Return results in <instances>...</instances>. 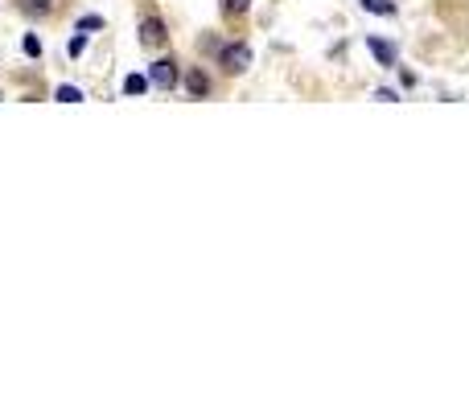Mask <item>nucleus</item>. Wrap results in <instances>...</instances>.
Instances as JSON below:
<instances>
[{"label":"nucleus","instance_id":"obj_1","mask_svg":"<svg viewBox=\"0 0 469 411\" xmlns=\"http://www.w3.org/2000/svg\"><path fill=\"white\" fill-rule=\"evenodd\" d=\"M218 66H222L227 74H243V70L252 66V49L243 46V41H234V46H222V49H218Z\"/></svg>","mask_w":469,"mask_h":411},{"label":"nucleus","instance_id":"obj_2","mask_svg":"<svg viewBox=\"0 0 469 411\" xmlns=\"http://www.w3.org/2000/svg\"><path fill=\"white\" fill-rule=\"evenodd\" d=\"M149 79H152V86H161V91H173V86H177V62H173V58H161V62H152Z\"/></svg>","mask_w":469,"mask_h":411},{"label":"nucleus","instance_id":"obj_3","mask_svg":"<svg viewBox=\"0 0 469 411\" xmlns=\"http://www.w3.org/2000/svg\"><path fill=\"white\" fill-rule=\"evenodd\" d=\"M165 21H161V16H144V21H140V46H165Z\"/></svg>","mask_w":469,"mask_h":411},{"label":"nucleus","instance_id":"obj_4","mask_svg":"<svg viewBox=\"0 0 469 411\" xmlns=\"http://www.w3.org/2000/svg\"><path fill=\"white\" fill-rule=\"evenodd\" d=\"M185 91H189L194 99H206V95H210V79H206V70H198V66H194V70L185 74Z\"/></svg>","mask_w":469,"mask_h":411},{"label":"nucleus","instance_id":"obj_5","mask_svg":"<svg viewBox=\"0 0 469 411\" xmlns=\"http://www.w3.org/2000/svg\"><path fill=\"white\" fill-rule=\"evenodd\" d=\"M370 54L379 58V66H395V46H387V41H379V37H367Z\"/></svg>","mask_w":469,"mask_h":411},{"label":"nucleus","instance_id":"obj_6","mask_svg":"<svg viewBox=\"0 0 469 411\" xmlns=\"http://www.w3.org/2000/svg\"><path fill=\"white\" fill-rule=\"evenodd\" d=\"M149 86H152V79H144V74H128V79H124V95H144Z\"/></svg>","mask_w":469,"mask_h":411},{"label":"nucleus","instance_id":"obj_7","mask_svg":"<svg viewBox=\"0 0 469 411\" xmlns=\"http://www.w3.org/2000/svg\"><path fill=\"white\" fill-rule=\"evenodd\" d=\"M21 9H25L29 16H46L54 9V0H21Z\"/></svg>","mask_w":469,"mask_h":411},{"label":"nucleus","instance_id":"obj_8","mask_svg":"<svg viewBox=\"0 0 469 411\" xmlns=\"http://www.w3.org/2000/svg\"><path fill=\"white\" fill-rule=\"evenodd\" d=\"M362 9H367V13H379V16L395 13V4H391V0H362Z\"/></svg>","mask_w":469,"mask_h":411},{"label":"nucleus","instance_id":"obj_9","mask_svg":"<svg viewBox=\"0 0 469 411\" xmlns=\"http://www.w3.org/2000/svg\"><path fill=\"white\" fill-rule=\"evenodd\" d=\"M58 103H83V91H79V86H58Z\"/></svg>","mask_w":469,"mask_h":411},{"label":"nucleus","instance_id":"obj_10","mask_svg":"<svg viewBox=\"0 0 469 411\" xmlns=\"http://www.w3.org/2000/svg\"><path fill=\"white\" fill-rule=\"evenodd\" d=\"M66 54H70V58H83V54H87V37H83V33H79V37H70Z\"/></svg>","mask_w":469,"mask_h":411},{"label":"nucleus","instance_id":"obj_11","mask_svg":"<svg viewBox=\"0 0 469 411\" xmlns=\"http://www.w3.org/2000/svg\"><path fill=\"white\" fill-rule=\"evenodd\" d=\"M247 4H252V0H222V13L239 16V13H247Z\"/></svg>","mask_w":469,"mask_h":411},{"label":"nucleus","instance_id":"obj_12","mask_svg":"<svg viewBox=\"0 0 469 411\" xmlns=\"http://www.w3.org/2000/svg\"><path fill=\"white\" fill-rule=\"evenodd\" d=\"M25 58H41V41H37L34 33L25 37Z\"/></svg>","mask_w":469,"mask_h":411},{"label":"nucleus","instance_id":"obj_13","mask_svg":"<svg viewBox=\"0 0 469 411\" xmlns=\"http://www.w3.org/2000/svg\"><path fill=\"white\" fill-rule=\"evenodd\" d=\"M79 29H103V16H83V21H79Z\"/></svg>","mask_w":469,"mask_h":411}]
</instances>
